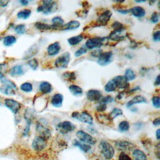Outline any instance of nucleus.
I'll return each mask as SVG.
<instances>
[{"label":"nucleus","instance_id":"nucleus-1","mask_svg":"<svg viewBox=\"0 0 160 160\" xmlns=\"http://www.w3.org/2000/svg\"><path fill=\"white\" fill-rule=\"evenodd\" d=\"M100 151L107 160L111 159L114 155V149L112 146L106 141H102L99 144Z\"/></svg>","mask_w":160,"mask_h":160},{"label":"nucleus","instance_id":"nucleus-2","mask_svg":"<svg viewBox=\"0 0 160 160\" xmlns=\"http://www.w3.org/2000/svg\"><path fill=\"white\" fill-rule=\"evenodd\" d=\"M58 9V4L56 2L51 1H43L42 5L37 8L38 12H42L45 14L52 13Z\"/></svg>","mask_w":160,"mask_h":160},{"label":"nucleus","instance_id":"nucleus-3","mask_svg":"<svg viewBox=\"0 0 160 160\" xmlns=\"http://www.w3.org/2000/svg\"><path fill=\"white\" fill-rule=\"evenodd\" d=\"M105 41H106V38H100V37H95L89 38L87 40L85 44V47L86 49H93L96 48H99L103 46Z\"/></svg>","mask_w":160,"mask_h":160},{"label":"nucleus","instance_id":"nucleus-4","mask_svg":"<svg viewBox=\"0 0 160 160\" xmlns=\"http://www.w3.org/2000/svg\"><path fill=\"white\" fill-rule=\"evenodd\" d=\"M71 54L69 52H65L58 57L54 62V65L58 68H66L69 63Z\"/></svg>","mask_w":160,"mask_h":160},{"label":"nucleus","instance_id":"nucleus-5","mask_svg":"<svg viewBox=\"0 0 160 160\" xmlns=\"http://www.w3.org/2000/svg\"><path fill=\"white\" fill-rule=\"evenodd\" d=\"M72 117L81 122L89 124H92L93 122L92 117L87 111H82L81 112L78 111L73 112L72 114Z\"/></svg>","mask_w":160,"mask_h":160},{"label":"nucleus","instance_id":"nucleus-6","mask_svg":"<svg viewBox=\"0 0 160 160\" xmlns=\"http://www.w3.org/2000/svg\"><path fill=\"white\" fill-rule=\"evenodd\" d=\"M16 90L17 88L15 84L9 79L6 83L0 86V92L8 96L14 95Z\"/></svg>","mask_w":160,"mask_h":160},{"label":"nucleus","instance_id":"nucleus-7","mask_svg":"<svg viewBox=\"0 0 160 160\" xmlns=\"http://www.w3.org/2000/svg\"><path fill=\"white\" fill-rule=\"evenodd\" d=\"M76 136L81 141L84 143H87L89 145H93L96 142V140L95 138H94L91 135H90L88 132L82 130L77 131Z\"/></svg>","mask_w":160,"mask_h":160},{"label":"nucleus","instance_id":"nucleus-8","mask_svg":"<svg viewBox=\"0 0 160 160\" xmlns=\"http://www.w3.org/2000/svg\"><path fill=\"white\" fill-rule=\"evenodd\" d=\"M47 145V139L39 136H36L32 141V147L36 151H41L44 150Z\"/></svg>","mask_w":160,"mask_h":160},{"label":"nucleus","instance_id":"nucleus-9","mask_svg":"<svg viewBox=\"0 0 160 160\" xmlns=\"http://www.w3.org/2000/svg\"><path fill=\"white\" fill-rule=\"evenodd\" d=\"M112 56L113 54L111 51L102 52L98 56L97 62L100 66H106L111 62L112 61Z\"/></svg>","mask_w":160,"mask_h":160},{"label":"nucleus","instance_id":"nucleus-10","mask_svg":"<svg viewBox=\"0 0 160 160\" xmlns=\"http://www.w3.org/2000/svg\"><path fill=\"white\" fill-rule=\"evenodd\" d=\"M57 128L59 132L62 134L72 132L76 129L75 125L69 121H64L59 123Z\"/></svg>","mask_w":160,"mask_h":160},{"label":"nucleus","instance_id":"nucleus-11","mask_svg":"<svg viewBox=\"0 0 160 160\" xmlns=\"http://www.w3.org/2000/svg\"><path fill=\"white\" fill-rule=\"evenodd\" d=\"M36 130H37V132L40 134L39 135L40 136L46 139H48L51 136V132L49 128H48L46 125H44L43 123H42L40 121L37 122Z\"/></svg>","mask_w":160,"mask_h":160},{"label":"nucleus","instance_id":"nucleus-12","mask_svg":"<svg viewBox=\"0 0 160 160\" xmlns=\"http://www.w3.org/2000/svg\"><path fill=\"white\" fill-rule=\"evenodd\" d=\"M116 148L121 152H124V151H131L134 149L135 145L131 142L128 141H118L115 143Z\"/></svg>","mask_w":160,"mask_h":160},{"label":"nucleus","instance_id":"nucleus-13","mask_svg":"<svg viewBox=\"0 0 160 160\" xmlns=\"http://www.w3.org/2000/svg\"><path fill=\"white\" fill-rule=\"evenodd\" d=\"M125 37V29L124 27L114 29L109 36V38L112 41H119Z\"/></svg>","mask_w":160,"mask_h":160},{"label":"nucleus","instance_id":"nucleus-14","mask_svg":"<svg viewBox=\"0 0 160 160\" xmlns=\"http://www.w3.org/2000/svg\"><path fill=\"white\" fill-rule=\"evenodd\" d=\"M112 16V12L109 10H106L101 13L97 18V22L101 25H106Z\"/></svg>","mask_w":160,"mask_h":160},{"label":"nucleus","instance_id":"nucleus-15","mask_svg":"<svg viewBox=\"0 0 160 160\" xmlns=\"http://www.w3.org/2000/svg\"><path fill=\"white\" fill-rule=\"evenodd\" d=\"M5 105L14 113H17L21 109V104L12 99H6L4 101Z\"/></svg>","mask_w":160,"mask_h":160},{"label":"nucleus","instance_id":"nucleus-16","mask_svg":"<svg viewBox=\"0 0 160 160\" xmlns=\"http://www.w3.org/2000/svg\"><path fill=\"white\" fill-rule=\"evenodd\" d=\"M86 98L89 101H99L102 98V92L98 89H90L86 93Z\"/></svg>","mask_w":160,"mask_h":160},{"label":"nucleus","instance_id":"nucleus-17","mask_svg":"<svg viewBox=\"0 0 160 160\" xmlns=\"http://www.w3.org/2000/svg\"><path fill=\"white\" fill-rule=\"evenodd\" d=\"M117 88L125 89L129 87V83L124 76H117L113 78Z\"/></svg>","mask_w":160,"mask_h":160},{"label":"nucleus","instance_id":"nucleus-18","mask_svg":"<svg viewBox=\"0 0 160 160\" xmlns=\"http://www.w3.org/2000/svg\"><path fill=\"white\" fill-rule=\"evenodd\" d=\"M61 50V45L59 42H54L48 46L47 52L49 56H54L57 55Z\"/></svg>","mask_w":160,"mask_h":160},{"label":"nucleus","instance_id":"nucleus-19","mask_svg":"<svg viewBox=\"0 0 160 160\" xmlns=\"http://www.w3.org/2000/svg\"><path fill=\"white\" fill-rule=\"evenodd\" d=\"M146 102H147V99L145 97L141 95H137V96H135L132 99H131L130 101H129L127 102L126 106L128 108H130L136 104H141V103H146Z\"/></svg>","mask_w":160,"mask_h":160},{"label":"nucleus","instance_id":"nucleus-20","mask_svg":"<svg viewBox=\"0 0 160 160\" xmlns=\"http://www.w3.org/2000/svg\"><path fill=\"white\" fill-rule=\"evenodd\" d=\"M63 102V96L60 93L54 94L51 98V102L52 105L56 108H59L62 106Z\"/></svg>","mask_w":160,"mask_h":160},{"label":"nucleus","instance_id":"nucleus-21","mask_svg":"<svg viewBox=\"0 0 160 160\" xmlns=\"http://www.w3.org/2000/svg\"><path fill=\"white\" fill-rule=\"evenodd\" d=\"M52 29H62V26L64 25V20L60 16H55L54 17L52 20Z\"/></svg>","mask_w":160,"mask_h":160},{"label":"nucleus","instance_id":"nucleus-22","mask_svg":"<svg viewBox=\"0 0 160 160\" xmlns=\"http://www.w3.org/2000/svg\"><path fill=\"white\" fill-rule=\"evenodd\" d=\"M131 14L136 18H142L146 15V11L141 6H134L130 9Z\"/></svg>","mask_w":160,"mask_h":160},{"label":"nucleus","instance_id":"nucleus-23","mask_svg":"<svg viewBox=\"0 0 160 160\" xmlns=\"http://www.w3.org/2000/svg\"><path fill=\"white\" fill-rule=\"evenodd\" d=\"M97 119L98 121L104 125L110 126L112 124V119L110 118L109 115L106 114H99L97 116Z\"/></svg>","mask_w":160,"mask_h":160},{"label":"nucleus","instance_id":"nucleus-24","mask_svg":"<svg viewBox=\"0 0 160 160\" xmlns=\"http://www.w3.org/2000/svg\"><path fill=\"white\" fill-rule=\"evenodd\" d=\"M80 22L76 20H71L62 26L63 30H74L78 29L80 26Z\"/></svg>","mask_w":160,"mask_h":160},{"label":"nucleus","instance_id":"nucleus-25","mask_svg":"<svg viewBox=\"0 0 160 160\" xmlns=\"http://www.w3.org/2000/svg\"><path fill=\"white\" fill-rule=\"evenodd\" d=\"M39 90L44 94H48L52 90V87L51 83L48 81H42L39 84Z\"/></svg>","mask_w":160,"mask_h":160},{"label":"nucleus","instance_id":"nucleus-26","mask_svg":"<svg viewBox=\"0 0 160 160\" xmlns=\"http://www.w3.org/2000/svg\"><path fill=\"white\" fill-rule=\"evenodd\" d=\"M132 156L134 160H148L146 154L139 149H134L132 151Z\"/></svg>","mask_w":160,"mask_h":160},{"label":"nucleus","instance_id":"nucleus-27","mask_svg":"<svg viewBox=\"0 0 160 160\" xmlns=\"http://www.w3.org/2000/svg\"><path fill=\"white\" fill-rule=\"evenodd\" d=\"M9 73L12 76L17 77V76H21L24 74V69L22 66L21 65H17L14 67H12Z\"/></svg>","mask_w":160,"mask_h":160},{"label":"nucleus","instance_id":"nucleus-28","mask_svg":"<svg viewBox=\"0 0 160 160\" xmlns=\"http://www.w3.org/2000/svg\"><path fill=\"white\" fill-rule=\"evenodd\" d=\"M83 39V36L82 34H78L75 36H72L68 39V42L70 46H76L79 44Z\"/></svg>","mask_w":160,"mask_h":160},{"label":"nucleus","instance_id":"nucleus-29","mask_svg":"<svg viewBox=\"0 0 160 160\" xmlns=\"http://www.w3.org/2000/svg\"><path fill=\"white\" fill-rule=\"evenodd\" d=\"M69 90L74 96H81L83 92L82 89L80 86L75 84L70 85L69 86Z\"/></svg>","mask_w":160,"mask_h":160},{"label":"nucleus","instance_id":"nucleus-30","mask_svg":"<svg viewBox=\"0 0 160 160\" xmlns=\"http://www.w3.org/2000/svg\"><path fill=\"white\" fill-rule=\"evenodd\" d=\"M117 89V86L113 79L109 80L104 86V90L107 92H111Z\"/></svg>","mask_w":160,"mask_h":160},{"label":"nucleus","instance_id":"nucleus-31","mask_svg":"<svg viewBox=\"0 0 160 160\" xmlns=\"http://www.w3.org/2000/svg\"><path fill=\"white\" fill-rule=\"evenodd\" d=\"M74 145L78 147L80 149H81L82 151L87 152L90 151L91 149V147L89 144H86L85 143H82L78 140H74Z\"/></svg>","mask_w":160,"mask_h":160},{"label":"nucleus","instance_id":"nucleus-32","mask_svg":"<svg viewBox=\"0 0 160 160\" xmlns=\"http://www.w3.org/2000/svg\"><path fill=\"white\" fill-rule=\"evenodd\" d=\"M31 11L29 9H23L22 11H19L17 14V16L19 19H26L31 16Z\"/></svg>","mask_w":160,"mask_h":160},{"label":"nucleus","instance_id":"nucleus-33","mask_svg":"<svg viewBox=\"0 0 160 160\" xmlns=\"http://www.w3.org/2000/svg\"><path fill=\"white\" fill-rule=\"evenodd\" d=\"M124 76L125 77V78L127 79L128 81H133L136 77L135 72L131 69H127L125 71V73H124Z\"/></svg>","mask_w":160,"mask_h":160},{"label":"nucleus","instance_id":"nucleus-34","mask_svg":"<svg viewBox=\"0 0 160 160\" xmlns=\"http://www.w3.org/2000/svg\"><path fill=\"white\" fill-rule=\"evenodd\" d=\"M16 41V38L14 36H7L4 38L3 43L6 46H10L14 44Z\"/></svg>","mask_w":160,"mask_h":160},{"label":"nucleus","instance_id":"nucleus-35","mask_svg":"<svg viewBox=\"0 0 160 160\" xmlns=\"http://www.w3.org/2000/svg\"><path fill=\"white\" fill-rule=\"evenodd\" d=\"M38 52V48H36V46H31L25 53L24 58V59H28L31 58L32 56H34V54H36V52Z\"/></svg>","mask_w":160,"mask_h":160},{"label":"nucleus","instance_id":"nucleus-36","mask_svg":"<svg viewBox=\"0 0 160 160\" xmlns=\"http://www.w3.org/2000/svg\"><path fill=\"white\" fill-rule=\"evenodd\" d=\"M36 28L39 30H48L52 29L51 25L42 22H37L34 24Z\"/></svg>","mask_w":160,"mask_h":160},{"label":"nucleus","instance_id":"nucleus-37","mask_svg":"<svg viewBox=\"0 0 160 160\" xmlns=\"http://www.w3.org/2000/svg\"><path fill=\"white\" fill-rule=\"evenodd\" d=\"M20 89L24 92H30L32 91V85L31 83L28 82H24L21 85Z\"/></svg>","mask_w":160,"mask_h":160},{"label":"nucleus","instance_id":"nucleus-38","mask_svg":"<svg viewBox=\"0 0 160 160\" xmlns=\"http://www.w3.org/2000/svg\"><path fill=\"white\" fill-rule=\"evenodd\" d=\"M118 128L121 132H126L129 129V124L127 121H122L119 122Z\"/></svg>","mask_w":160,"mask_h":160},{"label":"nucleus","instance_id":"nucleus-39","mask_svg":"<svg viewBox=\"0 0 160 160\" xmlns=\"http://www.w3.org/2000/svg\"><path fill=\"white\" fill-rule=\"evenodd\" d=\"M122 114V111L121 109H119V108H114L112 110V111L110 112L109 116H110V118L112 119H113L117 118L118 116H121Z\"/></svg>","mask_w":160,"mask_h":160},{"label":"nucleus","instance_id":"nucleus-40","mask_svg":"<svg viewBox=\"0 0 160 160\" xmlns=\"http://www.w3.org/2000/svg\"><path fill=\"white\" fill-rule=\"evenodd\" d=\"M14 30L16 31V32L18 34H23L26 30V26L24 24H18L17 25L15 28Z\"/></svg>","mask_w":160,"mask_h":160},{"label":"nucleus","instance_id":"nucleus-41","mask_svg":"<svg viewBox=\"0 0 160 160\" xmlns=\"http://www.w3.org/2000/svg\"><path fill=\"white\" fill-rule=\"evenodd\" d=\"M64 79L67 81H74L76 79L75 74L72 72H66L62 75Z\"/></svg>","mask_w":160,"mask_h":160},{"label":"nucleus","instance_id":"nucleus-42","mask_svg":"<svg viewBox=\"0 0 160 160\" xmlns=\"http://www.w3.org/2000/svg\"><path fill=\"white\" fill-rule=\"evenodd\" d=\"M28 64L33 70H36L38 67V62L36 59H32L29 60Z\"/></svg>","mask_w":160,"mask_h":160},{"label":"nucleus","instance_id":"nucleus-43","mask_svg":"<svg viewBox=\"0 0 160 160\" xmlns=\"http://www.w3.org/2000/svg\"><path fill=\"white\" fill-rule=\"evenodd\" d=\"M159 100H160V98L158 96H154L152 97V103L153 106L155 108L159 109L160 108Z\"/></svg>","mask_w":160,"mask_h":160},{"label":"nucleus","instance_id":"nucleus-44","mask_svg":"<svg viewBox=\"0 0 160 160\" xmlns=\"http://www.w3.org/2000/svg\"><path fill=\"white\" fill-rule=\"evenodd\" d=\"M87 49L86 47H81L79 49H78L74 53V56L76 57H79L82 56L84 54H86L87 52Z\"/></svg>","mask_w":160,"mask_h":160},{"label":"nucleus","instance_id":"nucleus-45","mask_svg":"<svg viewBox=\"0 0 160 160\" xmlns=\"http://www.w3.org/2000/svg\"><path fill=\"white\" fill-rule=\"evenodd\" d=\"M118 160H133L126 152H121L118 156Z\"/></svg>","mask_w":160,"mask_h":160},{"label":"nucleus","instance_id":"nucleus-46","mask_svg":"<svg viewBox=\"0 0 160 160\" xmlns=\"http://www.w3.org/2000/svg\"><path fill=\"white\" fill-rule=\"evenodd\" d=\"M99 101H101V103H104L106 104L107 103L112 102V101H114V98L111 96H107L106 97L101 98Z\"/></svg>","mask_w":160,"mask_h":160},{"label":"nucleus","instance_id":"nucleus-47","mask_svg":"<svg viewBox=\"0 0 160 160\" xmlns=\"http://www.w3.org/2000/svg\"><path fill=\"white\" fill-rule=\"evenodd\" d=\"M159 17L158 13H157L156 12H154V13H152L150 19V21H151V22L156 24L159 21Z\"/></svg>","mask_w":160,"mask_h":160},{"label":"nucleus","instance_id":"nucleus-48","mask_svg":"<svg viewBox=\"0 0 160 160\" xmlns=\"http://www.w3.org/2000/svg\"><path fill=\"white\" fill-rule=\"evenodd\" d=\"M8 64L6 62H2L0 64V74L4 75V74H5L7 71H8Z\"/></svg>","mask_w":160,"mask_h":160},{"label":"nucleus","instance_id":"nucleus-49","mask_svg":"<svg viewBox=\"0 0 160 160\" xmlns=\"http://www.w3.org/2000/svg\"><path fill=\"white\" fill-rule=\"evenodd\" d=\"M107 108V105L104 103H100L97 107H96V110L98 112H103Z\"/></svg>","mask_w":160,"mask_h":160},{"label":"nucleus","instance_id":"nucleus-50","mask_svg":"<svg viewBox=\"0 0 160 160\" xmlns=\"http://www.w3.org/2000/svg\"><path fill=\"white\" fill-rule=\"evenodd\" d=\"M152 38H153L154 41H159V39H160V32H159V30L156 31L153 34Z\"/></svg>","mask_w":160,"mask_h":160},{"label":"nucleus","instance_id":"nucleus-51","mask_svg":"<svg viewBox=\"0 0 160 160\" xmlns=\"http://www.w3.org/2000/svg\"><path fill=\"white\" fill-rule=\"evenodd\" d=\"M101 50V49H100ZM99 49H96V50H94V51H93L92 52V53H91V55L92 56H94V57H98V56L100 55V54L102 52V51H100Z\"/></svg>","mask_w":160,"mask_h":160},{"label":"nucleus","instance_id":"nucleus-52","mask_svg":"<svg viewBox=\"0 0 160 160\" xmlns=\"http://www.w3.org/2000/svg\"><path fill=\"white\" fill-rule=\"evenodd\" d=\"M152 124H153L154 126H159V124H160L159 118H156L155 119H154V121H152Z\"/></svg>","mask_w":160,"mask_h":160},{"label":"nucleus","instance_id":"nucleus-53","mask_svg":"<svg viewBox=\"0 0 160 160\" xmlns=\"http://www.w3.org/2000/svg\"><path fill=\"white\" fill-rule=\"evenodd\" d=\"M8 1H0V6L4 7L8 4Z\"/></svg>","mask_w":160,"mask_h":160},{"label":"nucleus","instance_id":"nucleus-54","mask_svg":"<svg viewBox=\"0 0 160 160\" xmlns=\"http://www.w3.org/2000/svg\"><path fill=\"white\" fill-rule=\"evenodd\" d=\"M118 12H120V13H122V14H127L129 12H130V9L129 10H128V9H119Z\"/></svg>","mask_w":160,"mask_h":160},{"label":"nucleus","instance_id":"nucleus-55","mask_svg":"<svg viewBox=\"0 0 160 160\" xmlns=\"http://www.w3.org/2000/svg\"><path fill=\"white\" fill-rule=\"evenodd\" d=\"M159 82H160V81H159V76L158 75L156 79H155V82H154V84L156 86H159Z\"/></svg>","mask_w":160,"mask_h":160},{"label":"nucleus","instance_id":"nucleus-56","mask_svg":"<svg viewBox=\"0 0 160 160\" xmlns=\"http://www.w3.org/2000/svg\"><path fill=\"white\" fill-rule=\"evenodd\" d=\"M159 129H157V131H156V138H157V139L158 140H159V137H160V135H159Z\"/></svg>","mask_w":160,"mask_h":160},{"label":"nucleus","instance_id":"nucleus-57","mask_svg":"<svg viewBox=\"0 0 160 160\" xmlns=\"http://www.w3.org/2000/svg\"><path fill=\"white\" fill-rule=\"evenodd\" d=\"M20 2L23 5V6H26L28 5V4L29 3V2L28 1H26V0H22V1H21Z\"/></svg>","mask_w":160,"mask_h":160},{"label":"nucleus","instance_id":"nucleus-58","mask_svg":"<svg viewBox=\"0 0 160 160\" xmlns=\"http://www.w3.org/2000/svg\"><path fill=\"white\" fill-rule=\"evenodd\" d=\"M0 100H1V98H0Z\"/></svg>","mask_w":160,"mask_h":160}]
</instances>
